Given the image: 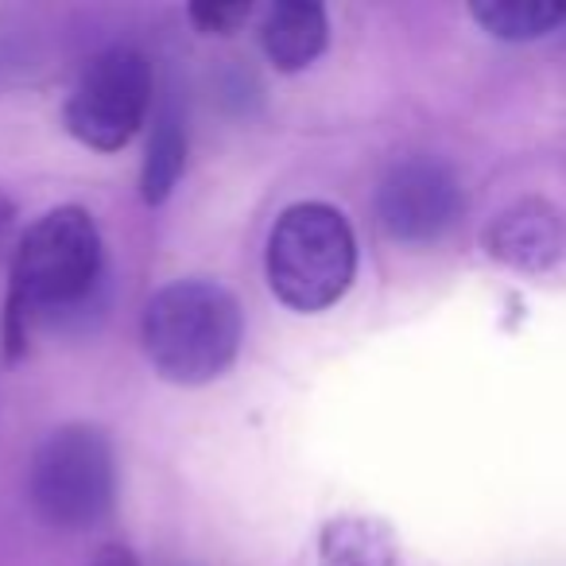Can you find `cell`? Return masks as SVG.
Returning a JSON list of instances; mask_svg holds the SVG:
<instances>
[{
	"label": "cell",
	"instance_id": "6da1fadb",
	"mask_svg": "<svg viewBox=\"0 0 566 566\" xmlns=\"http://www.w3.org/2000/svg\"><path fill=\"white\" fill-rule=\"evenodd\" d=\"M102 283V233L82 206H59L35 218L12 252L9 354L20 357L28 334L48 318L78 311Z\"/></svg>",
	"mask_w": 566,
	"mask_h": 566
},
{
	"label": "cell",
	"instance_id": "7a4b0ae2",
	"mask_svg": "<svg viewBox=\"0 0 566 566\" xmlns=\"http://www.w3.org/2000/svg\"><path fill=\"white\" fill-rule=\"evenodd\" d=\"M244 318L233 295L210 280L159 287L140 318V342L151 369L171 385H210L237 361Z\"/></svg>",
	"mask_w": 566,
	"mask_h": 566
},
{
	"label": "cell",
	"instance_id": "3957f363",
	"mask_svg": "<svg viewBox=\"0 0 566 566\" xmlns=\"http://www.w3.org/2000/svg\"><path fill=\"white\" fill-rule=\"evenodd\" d=\"M268 283L283 307L318 315L349 292L357 272V237L346 213L326 202H295L268 237Z\"/></svg>",
	"mask_w": 566,
	"mask_h": 566
},
{
	"label": "cell",
	"instance_id": "277c9868",
	"mask_svg": "<svg viewBox=\"0 0 566 566\" xmlns=\"http://www.w3.org/2000/svg\"><path fill=\"white\" fill-rule=\"evenodd\" d=\"M35 512L59 532H86L117 501V454L102 427L71 423L40 442L28 470Z\"/></svg>",
	"mask_w": 566,
	"mask_h": 566
},
{
	"label": "cell",
	"instance_id": "5b68a950",
	"mask_svg": "<svg viewBox=\"0 0 566 566\" xmlns=\"http://www.w3.org/2000/svg\"><path fill=\"white\" fill-rule=\"evenodd\" d=\"M151 109V63L140 48H105L82 66L63 120L74 140L94 151H120Z\"/></svg>",
	"mask_w": 566,
	"mask_h": 566
},
{
	"label": "cell",
	"instance_id": "8992f818",
	"mask_svg": "<svg viewBox=\"0 0 566 566\" xmlns=\"http://www.w3.org/2000/svg\"><path fill=\"white\" fill-rule=\"evenodd\" d=\"M465 187L450 164L434 156L400 159L377 190V218L400 244H434L462 221Z\"/></svg>",
	"mask_w": 566,
	"mask_h": 566
},
{
	"label": "cell",
	"instance_id": "52a82bcc",
	"mask_svg": "<svg viewBox=\"0 0 566 566\" xmlns=\"http://www.w3.org/2000/svg\"><path fill=\"white\" fill-rule=\"evenodd\" d=\"M485 252L512 272L539 275L566 260V210L551 198H520L485 229Z\"/></svg>",
	"mask_w": 566,
	"mask_h": 566
},
{
	"label": "cell",
	"instance_id": "ba28073f",
	"mask_svg": "<svg viewBox=\"0 0 566 566\" xmlns=\"http://www.w3.org/2000/svg\"><path fill=\"white\" fill-rule=\"evenodd\" d=\"M331 20L315 0H275L260 20V43L275 71L300 74L326 51Z\"/></svg>",
	"mask_w": 566,
	"mask_h": 566
},
{
	"label": "cell",
	"instance_id": "9c48e42d",
	"mask_svg": "<svg viewBox=\"0 0 566 566\" xmlns=\"http://www.w3.org/2000/svg\"><path fill=\"white\" fill-rule=\"evenodd\" d=\"M318 566H403L400 539L385 520L342 512L318 532Z\"/></svg>",
	"mask_w": 566,
	"mask_h": 566
},
{
	"label": "cell",
	"instance_id": "30bf717a",
	"mask_svg": "<svg viewBox=\"0 0 566 566\" xmlns=\"http://www.w3.org/2000/svg\"><path fill=\"white\" fill-rule=\"evenodd\" d=\"M470 17L493 40L532 43L566 24V0H473Z\"/></svg>",
	"mask_w": 566,
	"mask_h": 566
},
{
	"label": "cell",
	"instance_id": "8fae6325",
	"mask_svg": "<svg viewBox=\"0 0 566 566\" xmlns=\"http://www.w3.org/2000/svg\"><path fill=\"white\" fill-rule=\"evenodd\" d=\"M182 171H187V128L175 113H159L140 167V198L148 206L167 202L171 190L179 187Z\"/></svg>",
	"mask_w": 566,
	"mask_h": 566
},
{
	"label": "cell",
	"instance_id": "7c38bea8",
	"mask_svg": "<svg viewBox=\"0 0 566 566\" xmlns=\"http://www.w3.org/2000/svg\"><path fill=\"white\" fill-rule=\"evenodd\" d=\"M252 12L256 9L249 0H206V4H190L187 17L206 35H233L241 24H249Z\"/></svg>",
	"mask_w": 566,
	"mask_h": 566
},
{
	"label": "cell",
	"instance_id": "4fadbf2b",
	"mask_svg": "<svg viewBox=\"0 0 566 566\" xmlns=\"http://www.w3.org/2000/svg\"><path fill=\"white\" fill-rule=\"evenodd\" d=\"M17 252V206H12L9 190L0 187V264Z\"/></svg>",
	"mask_w": 566,
	"mask_h": 566
},
{
	"label": "cell",
	"instance_id": "5bb4252c",
	"mask_svg": "<svg viewBox=\"0 0 566 566\" xmlns=\"http://www.w3.org/2000/svg\"><path fill=\"white\" fill-rule=\"evenodd\" d=\"M90 566H140V563L133 558V551H125L120 543H109V547L97 551L94 563H90Z\"/></svg>",
	"mask_w": 566,
	"mask_h": 566
}]
</instances>
